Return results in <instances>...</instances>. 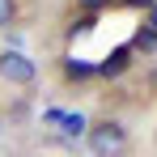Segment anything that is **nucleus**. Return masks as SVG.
<instances>
[{"label":"nucleus","mask_w":157,"mask_h":157,"mask_svg":"<svg viewBox=\"0 0 157 157\" xmlns=\"http://www.w3.org/2000/svg\"><path fill=\"white\" fill-rule=\"evenodd\" d=\"M21 21V0H0V30Z\"/></svg>","instance_id":"nucleus-5"},{"label":"nucleus","mask_w":157,"mask_h":157,"mask_svg":"<svg viewBox=\"0 0 157 157\" xmlns=\"http://www.w3.org/2000/svg\"><path fill=\"white\" fill-rule=\"evenodd\" d=\"M89 77H98V68L94 64H64V81H89Z\"/></svg>","instance_id":"nucleus-7"},{"label":"nucleus","mask_w":157,"mask_h":157,"mask_svg":"<svg viewBox=\"0 0 157 157\" xmlns=\"http://www.w3.org/2000/svg\"><path fill=\"white\" fill-rule=\"evenodd\" d=\"M85 144H89V157H123L132 149V136H128V123L106 115V119H94L85 128Z\"/></svg>","instance_id":"nucleus-1"},{"label":"nucleus","mask_w":157,"mask_h":157,"mask_svg":"<svg viewBox=\"0 0 157 157\" xmlns=\"http://www.w3.org/2000/svg\"><path fill=\"white\" fill-rule=\"evenodd\" d=\"M0 81L13 85V89H30V85L38 81V68H34V59L21 55V51H0Z\"/></svg>","instance_id":"nucleus-2"},{"label":"nucleus","mask_w":157,"mask_h":157,"mask_svg":"<svg viewBox=\"0 0 157 157\" xmlns=\"http://www.w3.org/2000/svg\"><path fill=\"white\" fill-rule=\"evenodd\" d=\"M0 136H4V115H0Z\"/></svg>","instance_id":"nucleus-10"},{"label":"nucleus","mask_w":157,"mask_h":157,"mask_svg":"<svg viewBox=\"0 0 157 157\" xmlns=\"http://www.w3.org/2000/svg\"><path fill=\"white\" fill-rule=\"evenodd\" d=\"M132 55H136V51H132L128 43H123V47H115V51H110L102 64H98V77H106V81H119V77H123V72L132 68Z\"/></svg>","instance_id":"nucleus-3"},{"label":"nucleus","mask_w":157,"mask_h":157,"mask_svg":"<svg viewBox=\"0 0 157 157\" xmlns=\"http://www.w3.org/2000/svg\"><path fill=\"white\" fill-rule=\"evenodd\" d=\"M128 47H132V51H144V55H153V51H157V30L140 26V30H136V38H132Z\"/></svg>","instance_id":"nucleus-4"},{"label":"nucleus","mask_w":157,"mask_h":157,"mask_svg":"<svg viewBox=\"0 0 157 157\" xmlns=\"http://www.w3.org/2000/svg\"><path fill=\"white\" fill-rule=\"evenodd\" d=\"M72 9H77L81 17H98L106 9H115V0H72Z\"/></svg>","instance_id":"nucleus-6"},{"label":"nucleus","mask_w":157,"mask_h":157,"mask_svg":"<svg viewBox=\"0 0 157 157\" xmlns=\"http://www.w3.org/2000/svg\"><path fill=\"white\" fill-rule=\"evenodd\" d=\"M157 0H115V9H132V13H149Z\"/></svg>","instance_id":"nucleus-8"},{"label":"nucleus","mask_w":157,"mask_h":157,"mask_svg":"<svg viewBox=\"0 0 157 157\" xmlns=\"http://www.w3.org/2000/svg\"><path fill=\"white\" fill-rule=\"evenodd\" d=\"M140 26H149V30H157V4H153V9H149V13H144V21H140Z\"/></svg>","instance_id":"nucleus-9"}]
</instances>
